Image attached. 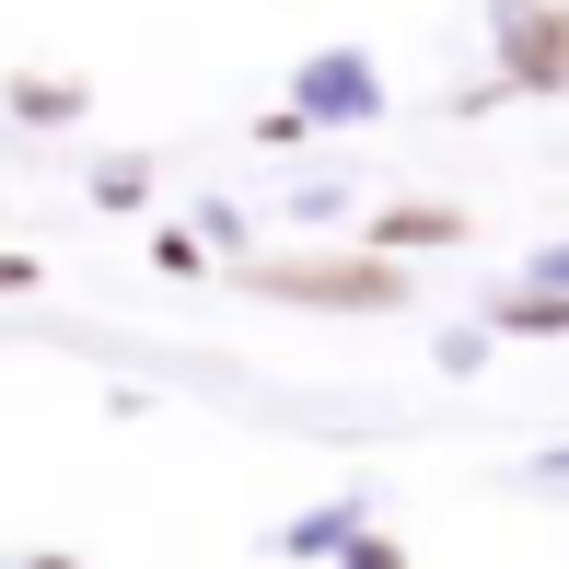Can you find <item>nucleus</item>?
Listing matches in <instances>:
<instances>
[{
	"mask_svg": "<svg viewBox=\"0 0 569 569\" xmlns=\"http://www.w3.org/2000/svg\"><path fill=\"white\" fill-rule=\"evenodd\" d=\"M232 279L268 302H315V315H407V256L372 232L349 256H232Z\"/></svg>",
	"mask_w": 569,
	"mask_h": 569,
	"instance_id": "1",
	"label": "nucleus"
},
{
	"mask_svg": "<svg viewBox=\"0 0 569 569\" xmlns=\"http://www.w3.org/2000/svg\"><path fill=\"white\" fill-rule=\"evenodd\" d=\"M488 47L523 93H569V0H488Z\"/></svg>",
	"mask_w": 569,
	"mask_h": 569,
	"instance_id": "2",
	"label": "nucleus"
},
{
	"mask_svg": "<svg viewBox=\"0 0 569 569\" xmlns=\"http://www.w3.org/2000/svg\"><path fill=\"white\" fill-rule=\"evenodd\" d=\"M256 558H360V569H396L407 547L372 523V500H326V511H302V523H268Z\"/></svg>",
	"mask_w": 569,
	"mask_h": 569,
	"instance_id": "3",
	"label": "nucleus"
},
{
	"mask_svg": "<svg viewBox=\"0 0 569 569\" xmlns=\"http://www.w3.org/2000/svg\"><path fill=\"white\" fill-rule=\"evenodd\" d=\"M291 93H302L326 128H372V117H383V70H372V47H315V59L291 70Z\"/></svg>",
	"mask_w": 569,
	"mask_h": 569,
	"instance_id": "4",
	"label": "nucleus"
},
{
	"mask_svg": "<svg viewBox=\"0 0 569 569\" xmlns=\"http://www.w3.org/2000/svg\"><path fill=\"white\" fill-rule=\"evenodd\" d=\"M0 106H12V128H36V140H47V128H82L93 93L70 82V70H12V82H0Z\"/></svg>",
	"mask_w": 569,
	"mask_h": 569,
	"instance_id": "5",
	"label": "nucleus"
},
{
	"mask_svg": "<svg viewBox=\"0 0 569 569\" xmlns=\"http://www.w3.org/2000/svg\"><path fill=\"white\" fill-rule=\"evenodd\" d=\"M372 244H396V256H442V244H465V210H442V198H396V210H372Z\"/></svg>",
	"mask_w": 569,
	"mask_h": 569,
	"instance_id": "6",
	"label": "nucleus"
},
{
	"mask_svg": "<svg viewBox=\"0 0 569 569\" xmlns=\"http://www.w3.org/2000/svg\"><path fill=\"white\" fill-rule=\"evenodd\" d=\"M488 326H500V338H569V291L558 279H511V291L488 302Z\"/></svg>",
	"mask_w": 569,
	"mask_h": 569,
	"instance_id": "7",
	"label": "nucleus"
},
{
	"mask_svg": "<svg viewBox=\"0 0 569 569\" xmlns=\"http://www.w3.org/2000/svg\"><path fill=\"white\" fill-rule=\"evenodd\" d=\"M151 198V151H93V210H140Z\"/></svg>",
	"mask_w": 569,
	"mask_h": 569,
	"instance_id": "8",
	"label": "nucleus"
},
{
	"mask_svg": "<svg viewBox=\"0 0 569 569\" xmlns=\"http://www.w3.org/2000/svg\"><path fill=\"white\" fill-rule=\"evenodd\" d=\"M210 232H198V221H174V232H151V268H163V279H198V268H210Z\"/></svg>",
	"mask_w": 569,
	"mask_h": 569,
	"instance_id": "9",
	"label": "nucleus"
},
{
	"mask_svg": "<svg viewBox=\"0 0 569 569\" xmlns=\"http://www.w3.org/2000/svg\"><path fill=\"white\" fill-rule=\"evenodd\" d=\"M279 210H291L302 232H315V221H349V174H302V187L279 198Z\"/></svg>",
	"mask_w": 569,
	"mask_h": 569,
	"instance_id": "10",
	"label": "nucleus"
},
{
	"mask_svg": "<svg viewBox=\"0 0 569 569\" xmlns=\"http://www.w3.org/2000/svg\"><path fill=\"white\" fill-rule=\"evenodd\" d=\"M187 221H198V232H210V244H221V256H256V221H244V210H232V198H198V210H187Z\"/></svg>",
	"mask_w": 569,
	"mask_h": 569,
	"instance_id": "11",
	"label": "nucleus"
},
{
	"mask_svg": "<svg viewBox=\"0 0 569 569\" xmlns=\"http://www.w3.org/2000/svg\"><path fill=\"white\" fill-rule=\"evenodd\" d=\"M488 338H500V326H442V338H430V360H442V372H477Z\"/></svg>",
	"mask_w": 569,
	"mask_h": 569,
	"instance_id": "12",
	"label": "nucleus"
},
{
	"mask_svg": "<svg viewBox=\"0 0 569 569\" xmlns=\"http://www.w3.org/2000/svg\"><path fill=\"white\" fill-rule=\"evenodd\" d=\"M523 279H558V291H569V244H535V256H523Z\"/></svg>",
	"mask_w": 569,
	"mask_h": 569,
	"instance_id": "13",
	"label": "nucleus"
},
{
	"mask_svg": "<svg viewBox=\"0 0 569 569\" xmlns=\"http://www.w3.org/2000/svg\"><path fill=\"white\" fill-rule=\"evenodd\" d=\"M523 477H535V488H569V442H547V453L523 465Z\"/></svg>",
	"mask_w": 569,
	"mask_h": 569,
	"instance_id": "14",
	"label": "nucleus"
}]
</instances>
